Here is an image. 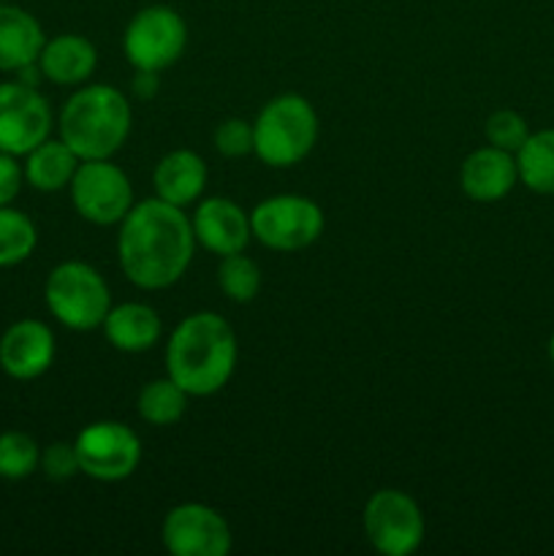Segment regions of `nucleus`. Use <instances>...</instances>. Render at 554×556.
I'll return each mask as SVG.
<instances>
[{
	"instance_id": "obj_1",
	"label": "nucleus",
	"mask_w": 554,
	"mask_h": 556,
	"mask_svg": "<svg viewBox=\"0 0 554 556\" xmlns=\"http://www.w3.org/2000/svg\"><path fill=\"white\" fill-rule=\"evenodd\" d=\"M196 253L193 223L182 206L147 199L119 220V269L141 291H163L182 280Z\"/></svg>"
},
{
	"instance_id": "obj_2",
	"label": "nucleus",
	"mask_w": 554,
	"mask_h": 556,
	"mask_svg": "<svg viewBox=\"0 0 554 556\" xmlns=\"http://www.w3.org/2000/svg\"><path fill=\"white\" fill-rule=\"evenodd\" d=\"M237 334L217 313H193L177 324L166 345V372L190 396H212L237 369Z\"/></svg>"
},
{
	"instance_id": "obj_3",
	"label": "nucleus",
	"mask_w": 554,
	"mask_h": 556,
	"mask_svg": "<svg viewBox=\"0 0 554 556\" xmlns=\"http://www.w3.org/2000/svg\"><path fill=\"white\" fill-rule=\"evenodd\" d=\"M134 125L130 103L112 85H81L60 112V139L79 161H101L123 150Z\"/></svg>"
},
{
	"instance_id": "obj_4",
	"label": "nucleus",
	"mask_w": 554,
	"mask_h": 556,
	"mask_svg": "<svg viewBox=\"0 0 554 556\" xmlns=\"http://www.w3.org/2000/svg\"><path fill=\"white\" fill-rule=\"evenodd\" d=\"M320 123L313 103L299 92H282L264 103L253 123V152L272 168L302 163L318 144Z\"/></svg>"
},
{
	"instance_id": "obj_5",
	"label": "nucleus",
	"mask_w": 554,
	"mask_h": 556,
	"mask_svg": "<svg viewBox=\"0 0 554 556\" xmlns=\"http://www.w3.org/2000/svg\"><path fill=\"white\" fill-rule=\"evenodd\" d=\"M43 299L65 329L92 331L112 309V293L96 266L85 261H63L54 266L43 286Z\"/></svg>"
},
{
	"instance_id": "obj_6",
	"label": "nucleus",
	"mask_w": 554,
	"mask_h": 556,
	"mask_svg": "<svg viewBox=\"0 0 554 556\" xmlns=\"http://www.w3.org/2000/svg\"><path fill=\"white\" fill-rule=\"evenodd\" d=\"M324 210L307 195L282 193L264 199L250 212V231L264 248L277 253H299L324 233Z\"/></svg>"
},
{
	"instance_id": "obj_7",
	"label": "nucleus",
	"mask_w": 554,
	"mask_h": 556,
	"mask_svg": "<svg viewBox=\"0 0 554 556\" xmlns=\"http://www.w3.org/2000/svg\"><path fill=\"white\" fill-rule=\"evenodd\" d=\"M188 47V25L168 5H147L136 11L123 36V52L136 71H166Z\"/></svg>"
},
{
	"instance_id": "obj_8",
	"label": "nucleus",
	"mask_w": 554,
	"mask_h": 556,
	"mask_svg": "<svg viewBox=\"0 0 554 556\" xmlns=\"http://www.w3.org/2000/svg\"><path fill=\"white\" fill-rule=\"evenodd\" d=\"M364 535L378 554L411 556L421 548L427 525L411 494L380 489L364 505Z\"/></svg>"
},
{
	"instance_id": "obj_9",
	"label": "nucleus",
	"mask_w": 554,
	"mask_h": 556,
	"mask_svg": "<svg viewBox=\"0 0 554 556\" xmlns=\"http://www.w3.org/2000/svg\"><path fill=\"white\" fill-rule=\"evenodd\" d=\"M76 215L92 226H119L134 206V188L128 174L114 166L112 157L81 161L68 185Z\"/></svg>"
},
{
	"instance_id": "obj_10",
	"label": "nucleus",
	"mask_w": 554,
	"mask_h": 556,
	"mask_svg": "<svg viewBox=\"0 0 554 556\" xmlns=\"http://www.w3.org/2000/svg\"><path fill=\"white\" fill-rule=\"evenodd\" d=\"M79 470L92 481H125L141 462V440L119 421H96L74 440Z\"/></svg>"
},
{
	"instance_id": "obj_11",
	"label": "nucleus",
	"mask_w": 554,
	"mask_h": 556,
	"mask_svg": "<svg viewBox=\"0 0 554 556\" xmlns=\"http://www.w3.org/2000/svg\"><path fill=\"white\" fill-rule=\"evenodd\" d=\"M52 130V106L38 92V87L25 81H3L0 85V152L27 155L33 147L49 139Z\"/></svg>"
},
{
	"instance_id": "obj_12",
	"label": "nucleus",
	"mask_w": 554,
	"mask_h": 556,
	"mask_svg": "<svg viewBox=\"0 0 554 556\" xmlns=\"http://www.w3.org/2000/svg\"><path fill=\"white\" fill-rule=\"evenodd\" d=\"M163 546L174 556H226L231 552V527L204 503L174 505L161 527Z\"/></svg>"
},
{
	"instance_id": "obj_13",
	"label": "nucleus",
	"mask_w": 554,
	"mask_h": 556,
	"mask_svg": "<svg viewBox=\"0 0 554 556\" xmlns=\"http://www.w3.org/2000/svg\"><path fill=\"white\" fill-rule=\"evenodd\" d=\"M54 334L47 324L25 318L11 324L0 337V369L14 380H36L52 367Z\"/></svg>"
},
{
	"instance_id": "obj_14",
	"label": "nucleus",
	"mask_w": 554,
	"mask_h": 556,
	"mask_svg": "<svg viewBox=\"0 0 554 556\" xmlns=\"http://www.w3.org/2000/svg\"><path fill=\"white\" fill-rule=\"evenodd\" d=\"M193 233L196 242L204 250L215 255H234L244 253V248L253 239L250 231V215L231 199H223V195H212L204 199L196 206L193 217Z\"/></svg>"
},
{
	"instance_id": "obj_15",
	"label": "nucleus",
	"mask_w": 554,
	"mask_h": 556,
	"mask_svg": "<svg viewBox=\"0 0 554 556\" xmlns=\"http://www.w3.org/2000/svg\"><path fill=\"white\" fill-rule=\"evenodd\" d=\"M516 182H519V168H516L514 152L487 144L473 150L462 161V193L478 204H494V201L505 199L516 188Z\"/></svg>"
},
{
	"instance_id": "obj_16",
	"label": "nucleus",
	"mask_w": 554,
	"mask_h": 556,
	"mask_svg": "<svg viewBox=\"0 0 554 556\" xmlns=\"http://www.w3.org/2000/svg\"><path fill=\"white\" fill-rule=\"evenodd\" d=\"M98 52L90 38L76 36V33H63L49 41H43L41 54H38V68L43 79L60 87H81L96 74Z\"/></svg>"
},
{
	"instance_id": "obj_17",
	"label": "nucleus",
	"mask_w": 554,
	"mask_h": 556,
	"mask_svg": "<svg viewBox=\"0 0 554 556\" xmlns=\"http://www.w3.org/2000/svg\"><path fill=\"white\" fill-rule=\"evenodd\" d=\"M206 179H210V172H206L204 157L193 150H172L158 161L155 174H152L158 199L182 206V210L199 201Z\"/></svg>"
},
{
	"instance_id": "obj_18",
	"label": "nucleus",
	"mask_w": 554,
	"mask_h": 556,
	"mask_svg": "<svg viewBox=\"0 0 554 556\" xmlns=\"http://www.w3.org/2000/svg\"><path fill=\"white\" fill-rule=\"evenodd\" d=\"M43 41V27L30 11L0 3V71L16 74L25 65L36 63Z\"/></svg>"
},
{
	"instance_id": "obj_19",
	"label": "nucleus",
	"mask_w": 554,
	"mask_h": 556,
	"mask_svg": "<svg viewBox=\"0 0 554 556\" xmlns=\"http://www.w3.org/2000/svg\"><path fill=\"white\" fill-rule=\"evenodd\" d=\"M103 337L119 353H144L161 340V315L141 302L117 304L106 313L101 324Z\"/></svg>"
},
{
	"instance_id": "obj_20",
	"label": "nucleus",
	"mask_w": 554,
	"mask_h": 556,
	"mask_svg": "<svg viewBox=\"0 0 554 556\" xmlns=\"http://www.w3.org/2000/svg\"><path fill=\"white\" fill-rule=\"evenodd\" d=\"M79 155L63 139H47L25 155V182L38 193H58L68 188L79 168Z\"/></svg>"
},
{
	"instance_id": "obj_21",
	"label": "nucleus",
	"mask_w": 554,
	"mask_h": 556,
	"mask_svg": "<svg viewBox=\"0 0 554 556\" xmlns=\"http://www.w3.org/2000/svg\"><path fill=\"white\" fill-rule=\"evenodd\" d=\"M519 182L538 195H554V128L527 136L516 152Z\"/></svg>"
},
{
	"instance_id": "obj_22",
	"label": "nucleus",
	"mask_w": 554,
	"mask_h": 556,
	"mask_svg": "<svg viewBox=\"0 0 554 556\" xmlns=\"http://www.w3.org/2000/svg\"><path fill=\"white\" fill-rule=\"evenodd\" d=\"M188 391L166 375V378L150 380L139 391L136 410H139L141 421L152 424V427H172V424L182 421L185 410H188Z\"/></svg>"
},
{
	"instance_id": "obj_23",
	"label": "nucleus",
	"mask_w": 554,
	"mask_h": 556,
	"mask_svg": "<svg viewBox=\"0 0 554 556\" xmlns=\"http://www.w3.org/2000/svg\"><path fill=\"white\" fill-rule=\"evenodd\" d=\"M38 244V231L30 217L20 210L0 206V269L16 266L33 255Z\"/></svg>"
},
{
	"instance_id": "obj_24",
	"label": "nucleus",
	"mask_w": 554,
	"mask_h": 556,
	"mask_svg": "<svg viewBox=\"0 0 554 556\" xmlns=\"http://www.w3.org/2000/svg\"><path fill=\"white\" fill-rule=\"evenodd\" d=\"M217 286L223 296L237 304H248L259 296L261 291V269L253 258L244 253L223 255L217 266Z\"/></svg>"
},
{
	"instance_id": "obj_25",
	"label": "nucleus",
	"mask_w": 554,
	"mask_h": 556,
	"mask_svg": "<svg viewBox=\"0 0 554 556\" xmlns=\"http://www.w3.org/2000/svg\"><path fill=\"white\" fill-rule=\"evenodd\" d=\"M41 467V448L25 432L0 434V478L25 481Z\"/></svg>"
},
{
	"instance_id": "obj_26",
	"label": "nucleus",
	"mask_w": 554,
	"mask_h": 556,
	"mask_svg": "<svg viewBox=\"0 0 554 556\" xmlns=\"http://www.w3.org/2000/svg\"><path fill=\"white\" fill-rule=\"evenodd\" d=\"M483 136H487V144L516 155L519 147L527 141V136H530V128H527V119L519 112L500 109V112L489 114L487 125H483Z\"/></svg>"
},
{
	"instance_id": "obj_27",
	"label": "nucleus",
	"mask_w": 554,
	"mask_h": 556,
	"mask_svg": "<svg viewBox=\"0 0 554 556\" xmlns=\"http://www.w3.org/2000/svg\"><path fill=\"white\" fill-rule=\"evenodd\" d=\"M215 150L223 157H244L253 152V123L242 117H228L212 134Z\"/></svg>"
},
{
	"instance_id": "obj_28",
	"label": "nucleus",
	"mask_w": 554,
	"mask_h": 556,
	"mask_svg": "<svg viewBox=\"0 0 554 556\" xmlns=\"http://www.w3.org/2000/svg\"><path fill=\"white\" fill-rule=\"evenodd\" d=\"M41 470L49 481H68L79 470L74 443H52L41 451Z\"/></svg>"
},
{
	"instance_id": "obj_29",
	"label": "nucleus",
	"mask_w": 554,
	"mask_h": 556,
	"mask_svg": "<svg viewBox=\"0 0 554 556\" xmlns=\"http://www.w3.org/2000/svg\"><path fill=\"white\" fill-rule=\"evenodd\" d=\"M25 182V168L20 166L16 155L0 152V206H9L20 195Z\"/></svg>"
},
{
	"instance_id": "obj_30",
	"label": "nucleus",
	"mask_w": 554,
	"mask_h": 556,
	"mask_svg": "<svg viewBox=\"0 0 554 556\" xmlns=\"http://www.w3.org/2000/svg\"><path fill=\"white\" fill-rule=\"evenodd\" d=\"M134 96L139 101H152L161 90V79H158V71H136L134 76Z\"/></svg>"
},
{
	"instance_id": "obj_31",
	"label": "nucleus",
	"mask_w": 554,
	"mask_h": 556,
	"mask_svg": "<svg viewBox=\"0 0 554 556\" xmlns=\"http://www.w3.org/2000/svg\"><path fill=\"white\" fill-rule=\"evenodd\" d=\"M546 351H549V362H552V367H554V334L549 337V345H546Z\"/></svg>"
}]
</instances>
